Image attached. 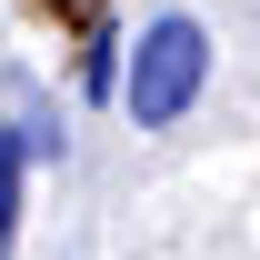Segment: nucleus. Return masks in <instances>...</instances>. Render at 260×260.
<instances>
[{
  "mask_svg": "<svg viewBox=\"0 0 260 260\" xmlns=\"http://www.w3.org/2000/svg\"><path fill=\"white\" fill-rule=\"evenodd\" d=\"M200 80H210V30H200L190 10H160L150 30L130 40V90H120L130 130H170L200 100Z\"/></svg>",
  "mask_w": 260,
  "mask_h": 260,
  "instance_id": "obj_1",
  "label": "nucleus"
},
{
  "mask_svg": "<svg viewBox=\"0 0 260 260\" xmlns=\"http://www.w3.org/2000/svg\"><path fill=\"white\" fill-rule=\"evenodd\" d=\"M20 170H30L20 130H0V250H10V230H20Z\"/></svg>",
  "mask_w": 260,
  "mask_h": 260,
  "instance_id": "obj_2",
  "label": "nucleus"
}]
</instances>
